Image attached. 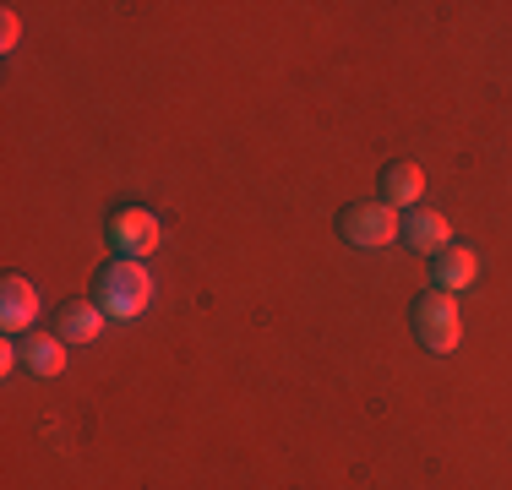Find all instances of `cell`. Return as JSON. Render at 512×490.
<instances>
[{"label":"cell","instance_id":"3","mask_svg":"<svg viewBox=\"0 0 512 490\" xmlns=\"http://www.w3.org/2000/svg\"><path fill=\"white\" fill-rule=\"evenodd\" d=\"M338 235L360 251H382V245L404 240V213H393L387 202H355L338 213Z\"/></svg>","mask_w":512,"mask_h":490},{"label":"cell","instance_id":"8","mask_svg":"<svg viewBox=\"0 0 512 490\" xmlns=\"http://www.w3.org/2000/svg\"><path fill=\"white\" fill-rule=\"evenodd\" d=\"M55 333H60V343H93L104 333V311L93 300H66L55 316Z\"/></svg>","mask_w":512,"mask_h":490},{"label":"cell","instance_id":"7","mask_svg":"<svg viewBox=\"0 0 512 490\" xmlns=\"http://www.w3.org/2000/svg\"><path fill=\"white\" fill-rule=\"evenodd\" d=\"M404 245L409 251H420V256H442L447 245H453V224H447L436 207H409L404 213Z\"/></svg>","mask_w":512,"mask_h":490},{"label":"cell","instance_id":"1","mask_svg":"<svg viewBox=\"0 0 512 490\" xmlns=\"http://www.w3.org/2000/svg\"><path fill=\"white\" fill-rule=\"evenodd\" d=\"M93 305L115 322H137L142 311L153 305V273L131 256H115V262L99 273V289H93Z\"/></svg>","mask_w":512,"mask_h":490},{"label":"cell","instance_id":"5","mask_svg":"<svg viewBox=\"0 0 512 490\" xmlns=\"http://www.w3.org/2000/svg\"><path fill=\"white\" fill-rule=\"evenodd\" d=\"M376 202H387L393 213H409V207L425 202V169L409 164V158H393V164H382V180H376Z\"/></svg>","mask_w":512,"mask_h":490},{"label":"cell","instance_id":"4","mask_svg":"<svg viewBox=\"0 0 512 490\" xmlns=\"http://www.w3.org/2000/svg\"><path fill=\"white\" fill-rule=\"evenodd\" d=\"M158 240H164V224H158L148 207H115L109 213V245H115V256L142 262L148 251H158Z\"/></svg>","mask_w":512,"mask_h":490},{"label":"cell","instance_id":"10","mask_svg":"<svg viewBox=\"0 0 512 490\" xmlns=\"http://www.w3.org/2000/svg\"><path fill=\"white\" fill-rule=\"evenodd\" d=\"M474 278H480V256H474L469 245H447V251L436 256V289L458 294V289H469Z\"/></svg>","mask_w":512,"mask_h":490},{"label":"cell","instance_id":"2","mask_svg":"<svg viewBox=\"0 0 512 490\" xmlns=\"http://www.w3.org/2000/svg\"><path fill=\"white\" fill-rule=\"evenodd\" d=\"M409 316H414V338H420L431 354H453V349H458V338H463V316H458V300H453L447 289H425V294H414Z\"/></svg>","mask_w":512,"mask_h":490},{"label":"cell","instance_id":"9","mask_svg":"<svg viewBox=\"0 0 512 490\" xmlns=\"http://www.w3.org/2000/svg\"><path fill=\"white\" fill-rule=\"evenodd\" d=\"M22 365H28L33 376H60L66 371V343H60V333H39V327H33V333L22 338Z\"/></svg>","mask_w":512,"mask_h":490},{"label":"cell","instance_id":"11","mask_svg":"<svg viewBox=\"0 0 512 490\" xmlns=\"http://www.w3.org/2000/svg\"><path fill=\"white\" fill-rule=\"evenodd\" d=\"M0 44H6V49L17 44V11H6V28H0Z\"/></svg>","mask_w":512,"mask_h":490},{"label":"cell","instance_id":"6","mask_svg":"<svg viewBox=\"0 0 512 490\" xmlns=\"http://www.w3.org/2000/svg\"><path fill=\"white\" fill-rule=\"evenodd\" d=\"M33 322H39V289L11 273L6 284H0V327H6V338H17V333L28 338Z\"/></svg>","mask_w":512,"mask_h":490}]
</instances>
